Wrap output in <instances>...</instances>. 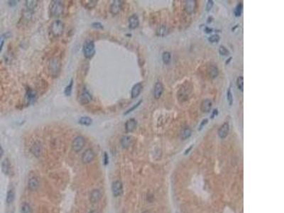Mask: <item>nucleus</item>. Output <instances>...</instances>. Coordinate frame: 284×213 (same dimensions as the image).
<instances>
[{"instance_id":"393cba45","label":"nucleus","mask_w":284,"mask_h":213,"mask_svg":"<svg viewBox=\"0 0 284 213\" xmlns=\"http://www.w3.org/2000/svg\"><path fill=\"white\" fill-rule=\"evenodd\" d=\"M78 123L81 124V125L87 126L88 127V126L91 125L92 123H93V119L90 118V117H86V116L85 117H82L79 119Z\"/></svg>"},{"instance_id":"9d476101","label":"nucleus","mask_w":284,"mask_h":213,"mask_svg":"<svg viewBox=\"0 0 284 213\" xmlns=\"http://www.w3.org/2000/svg\"><path fill=\"white\" fill-rule=\"evenodd\" d=\"M42 150H43V146L40 141H36L31 148V151L36 157H39L41 156Z\"/></svg>"},{"instance_id":"473e14b6","label":"nucleus","mask_w":284,"mask_h":213,"mask_svg":"<svg viewBox=\"0 0 284 213\" xmlns=\"http://www.w3.org/2000/svg\"><path fill=\"white\" fill-rule=\"evenodd\" d=\"M237 85L239 90L242 92L244 91V77L243 76H239L237 79Z\"/></svg>"},{"instance_id":"ddd939ff","label":"nucleus","mask_w":284,"mask_h":213,"mask_svg":"<svg viewBox=\"0 0 284 213\" xmlns=\"http://www.w3.org/2000/svg\"><path fill=\"white\" fill-rule=\"evenodd\" d=\"M139 26V19L136 14H133L129 18V27L131 29H135Z\"/></svg>"},{"instance_id":"e433bc0d","label":"nucleus","mask_w":284,"mask_h":213,"mask_svg":"<svg viewBox=\"0 0 284 213\" xmlns=\"http://www.w3.org/2000/svg\"><path fill=\"white\" fill-rule=\"evenodd\" d=\"M219 39H220V37L217 34L212 35L210 37L208 38V41L210 43H217V42H219Z\"/></svg>"},{"instance_id":"4468645a","label":"nucleus","mask_w":284,"mask_h":213,"mask_svg":"<svg viewBox=\"0 0 284 213\" xmlns=\"http://www.w3.org/2000/svg\"><path fill=\"white\" fill-rule=\"evenodd\" d=\"M142 88H143V85L141 83H138L135 84L132 89V92H131V96L132 98L135 99V98L138 97L139 95L141 93Z\"/></svg>"},{"instance_id":"cd10ccee","label":"nucleus","mask_w":284,"mask_h":213,"mask_svg":"<svg viewBox=\"0 0 284 213\" xmlns=\"http://www.w3.org/2000/svg\"><path fill=\"white\" fill-rule=\"evenodd\" d=\"M219 75V70L217 68V66L212 65L210 69V76L212 78H215L218 76Z\"/></svg>"},{"instance_id":"a211bd4d","label":"nucleus","mask_w":284,"mask_h":213,"mask_svg":"<svg viewBox=\"0 0 284 213\" xmlns=\"http://www.w3.org/2000/svg\"><path fill=\"white\" fill-rule=\"evenodd\" d=\"M36 95H37V93L35 91V90H32V89L31 88L27 89L26 94V99L27 102H28L29 104L33 102L36 100Z\"/></svg>"},{"instance_id":"0eeeda50","label":"nucleus","mask_w":284,"mask_h":213,"mask_svg":"<svg viewBox=\"0 0 284 213\" xmlns=\"http://www.w3.org/2000/svg\"><path fill=\"white\" fill-rule=\"evenodd\" d=\"M95 159V153L93 152L91 148H88L86 151H84L82 156V161L83 164H88L93 161Z\"/></svg>"},{"instance_id":"f8f14e48","label":"nucleus","mask_w":284,"mask_h":213,"mask_svg":"<svg viewBox=\"0 0 284 213\" xmlns=\"http://www.w3.org/2000/svg\"><path fill=\"white\" fill-rule=\"evenodd\" d=\"M164 86H163V84L161 82H157V83L155 84L154 89V97L156 100L159 99L161 97L163 93H164Z\"/></svg>"},{"instance_id":"72a5a7b5","label":"nucleus","mask_w":284,"mask_h":213,"mask_svg":"<svg viewBox=\"0 0 284 213\" xmlns=\"http://www.w3.org/2000/svg\"><path fill=\"white\" fill-rule=\"evenodd\" d=\"M22 213H32L31 208L28 203H24L22 205Z\"/></svg>"},{"instance_id":"f704fd0d","label":"nucleus","mask_w":284,"mask_h":213,"mask_svg":"<svg viewBox=\"0 0 284 213\" xmlns=\"http://www.w3.org/2000/svg\"><path fill=\"white\" fill-rule=\"evenodd\" d=\"M227 101H228L229 104H230V106L232 105V104H233V96H232L231 88H229L227 91Z\"/></svg>"},{"instance_id":"bb28decb","label":"nucleus","mask_w":284,"mask_h":213,"mask_svg":"<svg viewBox=\"0 0 284 213\" xmlns=\"http://www.w3.org/2000/svg\"><path fill=\"white\" fill-rule=\"evenodd\" d=\"M15 198V193L14 189H9L6 195V203L7 204H11L13 203Z\"/></svg>"},{"instance_id":"2eb2a0df","label":"nucleus","mask_w":284,"mask_h":213,"mask_svg":"<svg viewBox=\"0 0 284 213\" xmlns=\"http://www.w3.org/2000/svg\"><path fill=\"white\" fill-rule=\"evenodd\" d=\"M137 126V122L135 119H130L126 122L125 124V129L127 133L132 132L135 130Z\"/></svg>"},{"instance_id":"5701e85b","label":"nucleus","mask_w":284,"mask_h":213,"mask_svg":"<svg viewBox=\"0 0 284 213\" xmlns=\"http://www.w3.org/2000/svg\"><path fill=\"white\" fill-rule=\"evenodd\" d=\"M132 142V137L130 136H124L121 139V144L124 148H128Z\"/></svg>"},{"instance_id":"8fccbe9b","label":"nucleus","mask_w":284,"mask_h":213,"mask_svg":"<svg viewBox=\"0 0 284 213\" xmlns=\"http://www.w3.org/2000/svg\"><path fill=\"white\" fill-rule=\"evenodd\" d=\"M3 45H4V41H1V46H0V52H1V49H2Z\"/></svg>"},{"instance_id":"aec40b11","label":"nucleus","mask_w":284,"mask_h":213,"mask_svg":"<svg viewBox=\"0 0 284 213\" xmlns=\"http://www.w3.org/2000/svg\"><path fill=\"white\" fill-rule=\"evenodd\" d=\"M25 6L27 11L31 14L34 11L36 8L37 7V6H38V1H36V0H28V1H26Z\"/></svg>"},{"instance_id":"09e8293b","label":"nucleus","mask_w":284,"mask_h":213,"mask_svg":"<svg viewBox=\"0 0 284 213\" xmlns=\"http://www.w3.org/2000/svg\"><path fill=\"white\" fill-rule=\"evenodd\" d=\"M232 57H230V58H229L227 59V61H226V63H225V64H226V65H227V64H229V63L230 62V61H231V60H232Z\"/></svg>"},{"instance_id":"6e6552de","label":"nucleus","mask_w":284,"mask_h":213,"mask_svg":"<svg viewBox=\"0 0 284 213\" xmlns=\"http://www.w3.org/2000/svg\"><path fill=\"white\" fill-rule=\"evenodd\" d=\"M122 5H123V1H121V0H114V1H113L110 6V8H109V11H110L111 14H112L113 15L118 14L121 9H122Z\"/></svg>"},{"instance_id":"f3484780","label":"nucleus","mask_w":284,"mask_h":213,"mask_svg":"<svg viewBox=\"0 0 284 213\" xmlns=\"http://www.w3.org/2000/svg\"><path fill=\"white\" fill-rule=\"evenodd\" d=\"M102 197V193L100 191V190L98 189H95L93 190V191L91 192L90 195V200L92 203H97L101 199Z\"/></svg>"},{"instance_id":"20e7f679","label":"nucleus","mask_w":284,"mask_h":213,"mask_svg":"<svg viewBox=\"0 0 284 213\" xmlns=\"http://www.w3.org/2000/svg\"><path fill=\"white\" fill-rule=\"evenodd\" d=\"M64 24L61 20H56L51 24L50 27V31L51 34L54 37H59L63 33L64 31Z\"/></svg>"},{"instance_id":"a19ab883","label":"nucleus","mask_w":284,"mask_h":213,"mask_svg":"<svg viewBox=\"0 0 284 213\" xmlns=\"http://www.w3.org/2000/svg\"><path fill=\"white\" fill-rule=\"evenodd\" d=\"M207 122H208V119H206L205 118V119H203V120L201 122L200 124L199 128H198V131H201L202 129H203V127H204L205 126L206 124H207Z\"/></svg>"},{"instance_id":"9b49d317","label":"nucleus","mask_w":284,"mask_h":213,"mask_svg":"<svg viewBox=\"0 0 284 213\" xmlns=\"http://www.w3.org/2000/svg\"><path fill=\"white\" fill-rule=\"evenodd\" d=\"M229 132H230V124L227 122H225L222 124L220 127V128L218 130V135L219 138L225 139L228 135Z\"/></svg>"},{"instance_id":"1a4fd4ad","label":"nucleus","mask_w":284,"mask_h":213,"mask_svg":"<svg viewBox=\"0 0 284 213\" xmlns=\"http://www.w3.org/2000/svg\"><path fill=\"white\" fill-rule=\"evenodd\" d=\"M112 191L114 196L118 197L123 193V186L122 183L119 180H116L113 182L112 185Z\"/></svg>"},{"instance_id":"7ed1b4c3","label":"nucleus","mask_w":284,"mask_h":213,"mask_svg":"<svg viewBox=\"0 0 284 213\" xmlns=\"http://www.w3.org/2000/svg\"><path fill=\"white\" fill-rule=\"evenodd\" d=\"M83 51L84 56L86 58H92L95 53V46L94 42L91 41V40H86L83 43Z\"/></svg>"},{"instance_id":"423d86ee","label":"nucleus","mask_w":284,"mask_h":213,"mask_svg":"<svg viewBox=\"0 0 284 213\" xmlns=\"http://www.w3.org/2000/svg\"><path fill=\"white\" fill-rule=\"evenodd\" d=\"M92 96L90 94V93L88 91L86 88H84L83 90V93L80 95L78 98L79 103L82 105H85V104H88L92 100Z\"/></svg>"},{"instance_id":"37998d69","label":"nucleus","mask_w":284,"mask_h":213,"mask_svg":"<svg viewBox=\"0 0 284 213\" xmlns=\"http://www.w3.org/2000/svg\"><path fill=\"white\" fill-rule=\"evenodd\" d=\"M217 115H218V110H217V109H213L212 114V115H211V119H213L214 117H216V116Z\"/></svg>"},{"instance_id":"58836bf2","label":"nucleus","mask_w":284,"mask_h":213,"mask_svg":"<svg viewBox=\"0 0 284 213\" xmlns=\"http://www.w3.org/2000/svg\"><path fill=\"white\" fill-rule=\"evenodd\" d=\"M91 26L93 28L97 29H103L102 24L100 23V22H94V23L91 24Z\"/></svg>"},{"instance_id":"4c0bfd02","label":"nucleus","mask_w":284,"mask_h":213,"mask_svg":"<svg viewBox=\"0 0 284 213\" xmlns=\"http://www.w3.org/2000/svg\"><path fill=\"white\" fill-rule=\"evenodd\" d=\"M141 102H142V100H140V101H139V102H137V103H136V104H134V105L133 106H132V107H131V108H130V109H128V110H127V112H126L125 113H124V115H127V114H129V113H130V112H132V111H134V109H136V108H137V107H138V106H139V105H140V104H141Z\"/></svg>"},{"instance_id":"3c124183","label":"nucleus","mask_w":284,"mask_h":213,"mask_svg":"<svg viewBox=\"0 0 284 213\" xmlns=\"http://www.w3.org/2000/svg\"><path fill=\"white\" fill-rule=\"evenodd\" d=\"M89 213H98L96 210H91Z\"/></svg>"},{"instance_id":"de8ad7c7","label":"nucleus","mask_w":284,"mask_h":213,"mask_svg":"<svg viewBox=\"0 0 284 213\" xmlns=\"http://www.w3.org/2000/svg\"><path fill=\"white\" fill-rule=\"evenodd\" d=\"M193 145H192V146H190V147H189V148H188V149H186V151H185V155H187V154H188V153L190 152V150L192 149V148H193Z\"/></svg>"},{"instance_id":"ea45409f","label":"nucleus","mask_w":284,"mask_h":213,"mask_svg":"<svg viewBox=\"0 0 284 213\" xmlns=\"http://www.w3.org/2000/svg\"><path fill=\"white\" fill-rule=\"evenodd\" d=\"M213 5H214V1L212 0H208L207 5H206V11L207 12H210L212 9Z\"/></svg>"},{"instance_id":"4be33fe9","label":"nucleus","mask_w":284,"mask_h":213,"mask_svg":"<svg viewBox=\"0 0 284 213\" xmlns=\"http://www.w3.org/2000/svg\"><path fill=\"white\" fill-rule=\"evenodd\" d=\"M38 185H39V183H38V180H37L36 178H34V177L31 178L29 180L28 186H29V188L31 191H35V190L38 189Z\"/></svg>"},{"instance_id":"412c9836","label":"nucleus","mask_w":284,"mask_h":213,"mask_svg":"<svg viewBox=\"0 0 284 213\" xmlns=\"http://www.w3.org/2000/svg\"><path fill=\"white\" fill-rule=\"evenodd\" d=\"M1 171L5 175H9L10 173L11 164L8 159H5L1 163Z\"/></svg>"},{"instance_id":"dca6fc26","label":"nucleus","mask_w":284,"mask_h":213,"mask_svg":"<svg viewBox=\"0 0 284 213\" xmlns=\"http://www.w3.org/2000/svg\"><path fill=\"white\" fill-rule=\"evenodd\" d=\"M212 102L209 99L205 100H203L201 103V105H200L201 111L203 112L209 113L210 112L211 109H212Z\"/></svg>"},{"instance_id":"49530a36","label":"nucleus","mask_w":284,"mask_h":213,"mask_svg":"<svg viewBox=\"0 0 284 213\" xmlns=\"http://www.w3.org/2000/svg\"><path fill=\"white\" fill-rule=\"evenodd\" d=\"M3 155H4V149H3V148L0 145V158L2 157Z\"/></svg>"},{"instance_id":"79ce46f5","label":"nucleus","mask_w":284,"mask_h":213,"mask_svg":"<svg viewBox=\"0 0 284 213\" xmlns=\"http://www.w3.org/2000/svg\"><path fill=\"white\" fill-rule=\"evenodd\" d=\"M103 161H104V166H106L108 164V163H109V156H108V154L106 152L104 153V160H103Z\"/></svg>"},{"instance_id":"f257e3e1","label":"nucleus","mask_w":284,"mask_h":213,"mask_svg":"<svg viewBox=\"0 0 284 213\" xmlns=\"http://www.w3.org/2000/svg\"><path fill=\"white\" fill-rule=\"evenodd\" d=\"M64 4L63 1L58 0L52 1L49 6V12L51 17H57L63 13Z\"/></svg>"},{"instance_id":"f03ea898","label":"nucleus","mask_w":284,"mask_h":213,"mask_svg":"<svg viewBox=\"0 0 284 213\" xmlns=\"http://www.w3.org/2000/svg\"><path fill=\"white\" fill-rule=\"evenodd\" d=\"M61 63L60 62L59 59L57 58H53L51 59L49 61V65H48V70L49 73L51 76L53 77H56L59 75L61 72Z\"/></svg>"},{"instance_id":"2f4dec72","label":"nucleus","mask_w":284,"mask_h":213,"mask_svg":"<svg viewBox=\"0 0 284 213\" xmlns=\"http://www.w3.org/2000/svg\"><path fill=\"white\" fill-rule=\"evenodd\" d=\"M243 10V4L240 3V4H237V6L235 8V15L236 17H239L242 15Z\"/></svg>"},{"instance_id":"b1692460","label":"nucleus","mask_w":284,"mask_h":213,"mask_svg":"<svg viewBox=\"0 0 284 213\" xmlns=\"http://www.w3.org/2000/svg\"><path fill=\"white\" fill-rule=\"evenodd\" d=\"M83 5L84 7L86 8L87 9H94L97 4V0H89V1H82Z\"/></svg>"},{"instance_id":"c9c22d12","label":"nucleus","mask_w":284,"mask_h":213,"mask_svg":"<svg viewBox=\"0 0 284 213\" xmlns=\"http://www.w3.org/2000/svg\"><path fill=\"white\" fill-rule=\"evenodd\" d=\"M219 53L221 56H227L230 54V51H229L228 49L224 46H221L220 47H219Z\"/></svg>"},{"instance_id":"c03bdc74","label":"nucleus","mask_w":284,"mask_h":213,"mask_svg":"<svg viewBox=\"0 0 284 213\" xmlns=\"http://www.w3.org/2000/svg\"><path fill=\"white\" fill-rule=\"evenodd\" d=\"M19 1H8V4L10 6H14L15 5H17V2Z\"/></svg>"},{"instance_id":"6ab92c4d","label":"nucleus","mask_w":284,"mask_h":213,"mask_svg":"<svg viewBox=\"0 0 284 213\" xmlns=\"http://www.w3.org/2000/svg\"><path fill=\"white\" fill-rule=\"evenodd\" d=\"M196 8V1L195 0H188L186 1L185 4V9L187 13L192 14Z\"/></svg>"},{"instance_id":"864d4df0","label":"nucleus","mask_w":284,"mask_h":213,"mask_svg":"<svg viewBox=\"0 0 284 213\" xmlns=\"http://www.w3.org/2000/svg\"><path fill=\"white\" fill-rule=\"evenodd\" d=\"M144 213H148V212H144Z\"/></svg>"},{"instance_id":"603ef678","label":"nucleus","mask_w":284,"mask_h":213,"mask_svg":"<svg viewBox=\"0 0 284 213\" xmlns=\"http://www.w3.org/2000/svg\"><path fill=\"white\" fill-rule=\"evenodd\" d=\"M0 41H1V37H0Z\"/></svg>"},{"instance_id":"c756f323","label":"nucleus","mask_w":284,"mask_h":213,"mask_svg":"<svg viewBox=\"0 0 284 213\" xmlns=\"http://www.w3.org/2000/svg\"><path fill=\"white\" fill-rule=\"evenodd\" d=\"M72 86H73V80H71L70 83L68 84V86L65 87V90H64V94H65V96L69 97L70 96L71 93H72Z\"/></svg>"},{"instance_id":"39448f33","label":"nucleus","mask_w":284,"mask_h":213,"mask_svg":"<svg viewBox=\"0 0 284 213\" xmlns=\"http://www.w3.org/2000/svg\"><path fill=\"white\" fill-rule=\"evenodd\" d=\"M85 144V140L83 136H78L75 137L72 142V148L75 152H79L83 149Z\"/></svg>"},{"instance_id":"c85d7f7f","label":"nucleus","mask_w":284,"mask_h":213,"mask_svg":"<svg viewBox=\"0 0 284 213\" xmlns=\"http://www.w3.org/2000/svg\"><path fill=\"white\" fill-rule=\"evenodd\" d=\"M167 33H168L167 28H166L165 26L164 25L161 26L158 29L157 31H156V34H157V36L161 37L165 36L167 35Z\"/></svg>"},{"instance_id":"a878e982","label":"nucleus","mask_w":284,"mask_h":213,"mask_svg":"<svg viewBox=\"0 0 284 213\" xmlns=\"http://www.w3.org/2000/svg\"><path fill=\"white\" fill-rule=\"evenodd\" d=\"M192 134V131L190 128L188 127H186V128L183 129L182 130L181 134H180V138H181L182 140H185L187 139H188L189 137L191 136Z\"/></svg>"},{"instance_id":"a18cd8bd","label":"nucleus","mask_w":284,"mask_h":213,"mask_svg":"<svg viewBox=\"0 0 284 213\" xmlns=\"http://www.w3.org/2000/svg\"><path fill=\"white\" fill-rule=\"evenodd\" d=\"M205 32L206 33H210L212 32V29L209 28V27H205Z\"/></svg>"},{"instance_id":"7c9ffc66","label":"nucleus","mask_w":284,"mask_h":213,"mask_svg":"<svg viewBox=\"0 0 284 213\" xmlns=\"http://www.w3.org/2000/svg\"><path fill=\"white\" fill-rule=\"evenodd\" d=\"M162 59L163 61L165 64H168L170 63L171 59V53L168 51H165L162 55Z\"/></svg>"}]
</instances>
